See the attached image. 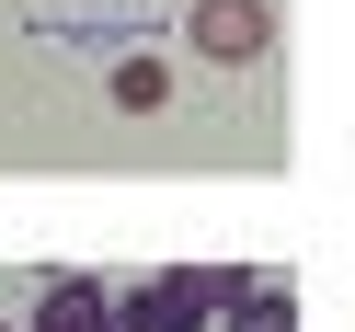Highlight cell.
<instances>
[{
    "instance_id": "7a4b0ae2",
    "label": "cell",
    "mask_w": 355,
    "mask_h": 332,
    "mask_svg": "<svg viewBox=\"0 0 355 332\" xmlns=\"http://www.w3.org/2000/svg\"><path fill=\"white\" fill-rule=\"evenodd\" d=\"M161 286H172L184 309H207V321H230V309H241V298L263 286V263H172Z\"/></svg>"
},
{
    "instance_id": "8992f818",
    "label": "cell",
    "mask_w": 355,
    "mask_h": 332,
    "mask_svg": "<svg viewBox=\"0 0 355 332\" xmlns=\"http://www.w3.org/2000/svg\"><path fill=\"white\" fill-rule=\"evenodd\" d=\"M161 92H172L161 58H126V69H115V103H126V115H161Z\"/></svg>"
},
{
    "instance_id": "6da1fadb",
    "label": "cell",
    "mask_w": 355,
    "mask_h": 332,
    "mask_svg": "<svg viewBox=\"0 0 355 332\" xmlns=\"http://www.w3.org/2000/svg\"><path fill=\"white\" fill-rule=\"evenodd\" d=\"M263 35H275L263 0H195V46L207 58H263Z\"/></svg>"
},
{
    "instance_id": "52a82bcc",
    "label": "cell",
    "mask_w": 355,
    "mask_h": 332,
    "mask_svg": "<svg viewBox=\"0 0 355 332\" xmlns=\"http://www.w3.org/2000/svg\"><path fill=\"white\" fill-rule=\"evenodd\" d=\"M0 332H12V321H0Z\"/></svg>"
},
{
    "instance_id": "5b68a950",
    "label": "cell",
    "mask_w": 355,
    "mask_h": 332,
    "mask_svg": "<svg viewBox=\"0 0 355 332\" xmlns=\"http://www.w3.org/2000/svg\"><path fill=\"white\" fill-rule=\"evenodd\" d=\"M218 332H298V298H286V275H263V286H252V298H241Z\"/></svg>"
},
{
    "instance_id": "277c9868",
    "label": "cell",
    "mask_w": 355,
    "mask_h": 332,
    "mask_svg": "<svg viewBox=\"0 0 355 332\" xmlns=\"http://www.w3.org/2000/svg\"><path fill=\"white\" fill-rule=\"evenodd\" d=\"M24 332H115V321H103V286L92 275H46V298H35Z\"/></svg>"
},
{
    "instance_id": "3957f363",
    "label": "cell",
    "mask_w": 355,
    "mask_h": 332,
    "mask_svg": "<svg viewBox=\"0 0 355 332\" xmlns=\"http://www.w3.org/2000/svg\"><path fill=\"white\" fill-rule=\"evenodd\" d=\"M103 321H115V332H207V309H184L161 275H138V286H115V298H103Z\"/></svg>"
}]
</instances>
